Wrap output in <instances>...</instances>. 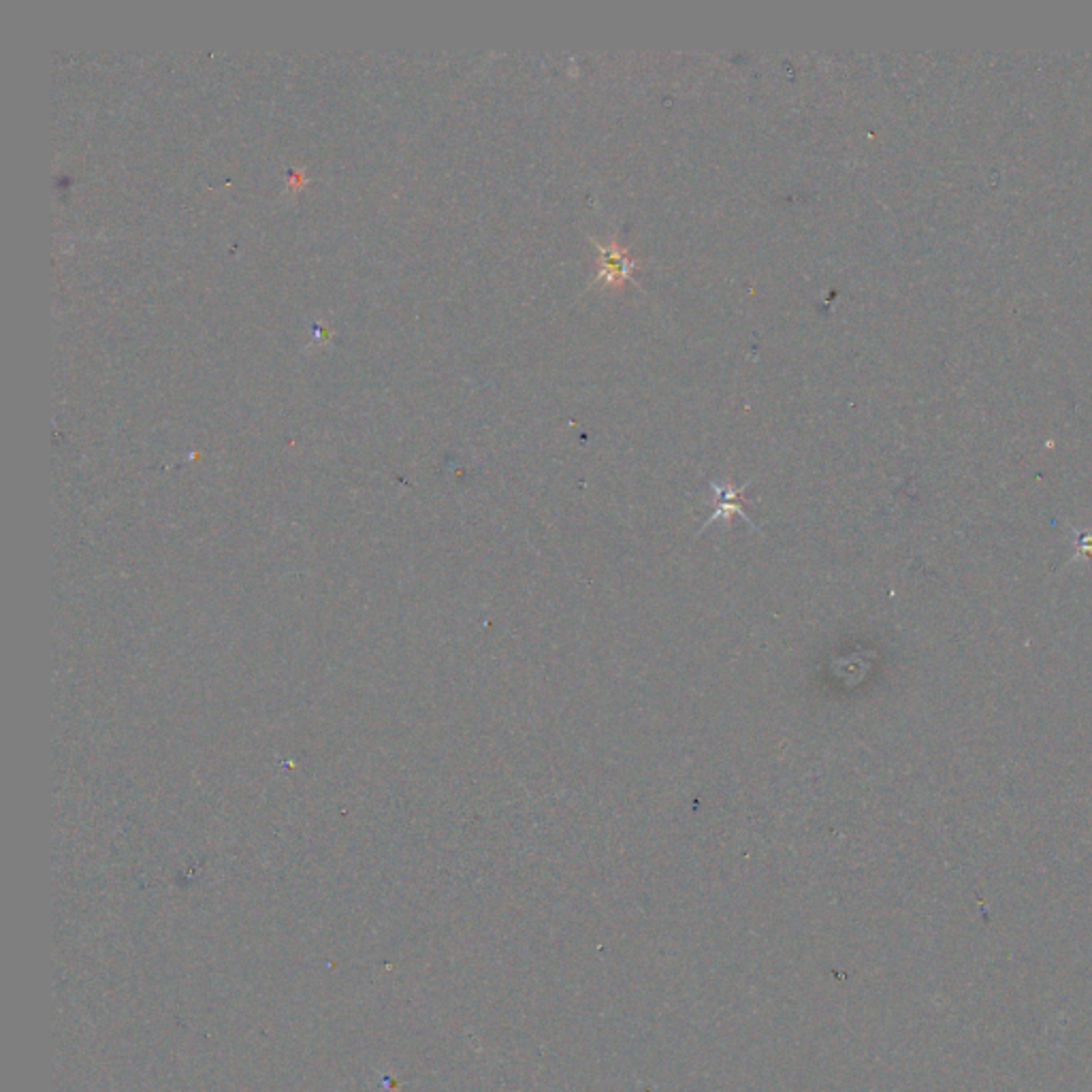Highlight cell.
Returning a JSON list of instances; mask_svg holds the SVG:
<instances>
[{"label":"cell","mask_w":1092,"mask_h":1092,"mask_svg":"<svg viewBox=\"0 0 1092 1092\" xmlns=\"http://www.w3.org/2000/svg\"><path fill=\"white\" fill-rule=\"evenodd\" d=\"M712 491L717 493V503H719V508H717V512L711 516V520H708V523H712V520L719 519V516H725V519H729V514H732V512H736V514H741L742 519L746 520V523H751L749 516L745 514L742 506L738 503V497H741L742 491H745V489H734L732 485H717V482H712ZM708 523H704V527H706Z\"/></svg>","instance_id":"obj_2"},{"label":"cell","mask_w":1092,"mask_h":1092,"mask_svg":"<svg viewBox=\"0 0 1092 1092\" xmlns=\"http://www.w3.org/2000/svg\"><path fill=\"white\" fill-rule=\"evenodd\" d=\"M595 246L597 250H600V271H597V280L604 282V284L608 286L621 284V282L630 280L636 263L625 254V250H623L617 241H610L608 246H601V243L595 241Z\"/></svg>","instance_id":"obj_1"}]
</instances>
